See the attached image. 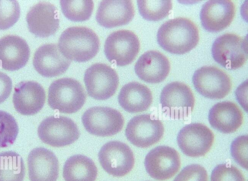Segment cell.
I'll list each match as a JSON object with an SVG mask.
<instances>
[{
    "mask_svg": "<svg viewBox=\"0 0 248 181\" xmlns=\"http://www.w3.org/2000/svg\"><path fill=\"white\" fill-rule=\"evenodd\" d=\"M157 40L165 50L172 54H183L198 44L199 30L190 19L176 17L166 21L160 27Z\"/></svg>",
    "mask_w": 248,
    "mask_h": 181,
    "instance_id": "1",
    "label": "cell"
},
{
    "mask_svg": "<svg viewBox=\"0 0 248 181\" xmlns=\"http://www.w3.org/2000/svg\"><path fill=\"white\" fill-rule=\"evenodd\" d=\"M62 54L78 62L93 58L99 49L100 41L95 32L86 27H71L61 34L58 45Z\"/></svg>",
    "mask_w": 248,
    "mask_h": 181,
    "instance_id": "2",
    "label": "cell"
},
{
    "mask_svg": "<svg viewBox=\"0 0 248 181\" xmlns=\"http://www.w3.org/2000/svg\"><path fill=\"white\" fill-rule=\"evenodd\" d=\"M86 94L82 85L77 80L63 77L54 81L48 91L49 106L60 112L76 113L83 106Z\"/></svg>",
    "mask_w": 248,
    "mask_h": 181,
    "instance_id": "3",
    "label": "cell"
},
{
    "mask_svg": "<svg viewBox=\"0 0 248 181\" xmlns=\"http://www.w3.org/2000/svg\"><path fill=\"white\" fill-rule=\"evenodd\" d=\"M41 141L54 147L70 145L79 137L80 132L76 123L69 118L51 116L41 121L38 128Z\"/></svg>",
    "mask_w": 248,
    "mask_h": 181,
    "instance_id": "4",
    "label": "cell"
},
{
    "mask_svg": "<svg viewBox=\"0 0 248 181\" xmlns=\"http://www.w3.org/2000/svg\"><path fill=\"white\" fill-rule=\"evenodd\" d=\"M212 54L214 60L222 66L237 69L248 59L247 39L235 34H223L213 43Z\"/></svg>",
    "mask_w": 248,
    "mask_h": 181,
    "instance_id": "5",
    "label": "cell"
},
{
    "mask_svg": "<svg viewBox=\"0 0 248 181\" xmlns=\"http://www.w3.org/2000/svg\"><path fill=\"white\" fill-rule=\"evenodd\" d=\"M160 102L162 111L167 116L173 119H184L192 112L195 98L186 84L175 81L163 88Z\"/></svg>",
    "mask_w": 248,
    "mask_h": 181,
    "instance_id": "6",
    "label": "cell"
},
{
    "mask_svg": "<svg viewBox=\"0 0 248 181\" xmlns=\"http://www.w3.org/2000/svg\"><path fill=\"white\" fill-rule=\"evenodd\" d=\"M82 122L89 133L99 136H109L120 132L124 121L117 110L105 106L88 109L82 116Z\"/></svg>",
    "mask_w": 248,
    "mask_h": 181,
    "instance_id": "7",
    "label": "cell"
},
{
    "mask_svg": "<svg viewBox=\"0 0 248 181\" xmlns=\"http://www.w3.org/2000/svg\"><path fill=\"white\" fill-rule=\"evenodd\" d=\"M140 48L138 36L132 31L122 30L112 32L106 40L104 52L107 59L117 65L131 63Z\"/></svg>",
    "mask_w": 248,
    "mask_h": 181,
    "instance_id": "8",
    "label": "cell"
},
{
    "mask_svg": "<svg viewBox=\"0 0 248 181\" xmlns=\"http://www.w3.org/2000/svg\"><path fill=\"white\" fill-rule=\"evenodd\" d=\"M84 81L88 95L98 100L111 97L119 85V77L114 69L101 63L93 64L86 70Z\"/></svg>",
    "mask_w": 248,
    "mask_h": 181,
    "instance_id": "9",
    "label": "cell"
},
{
    "mask_svg": "<svg viewBox=\"0 0 248 181\" xmlns=\"http://www.w3.org/2000/svg\"><path fill=\"white\" fill-rule=\"evenodd\" d=\"M164 132L162 122L151 114H142L133 117L128 122L125 136L136 147L146 148L157 143Z\"/></svg>",
    "mask_w": 248,
    "mask_h": 181,
    "instance_id": "10",
    "label": "cell"
},
{
    "mask_svg": "<svg viewBox=\"0 0 248 181\" xmlns=\"http://www.w3.org/2000/svg\"><path fill=\"white\" fill-rule=\"evenodd\" d=\"M98 159L104 170L114 177L127 174L135 164L130 148L119 141H110L104 144L98 153Z\"/></svg>",
    "mask_w": 248,
    "mask_h": 181,
    "instance_id": "11",
    "label": "cell"
},
{
    "mask_svg": "<svg viewBox=\"0 0 248 181\" xmlns=\"http://www.w3.org/2000/svg\"><path fill=\"white\" fill-rule=\"evenodd\" d=\"M196 90L205 97L219 99L230 91L232 83L229 76L213 66H204L197 69L192 77Z\"/></svg>",
    "mask_w": 248,
    "mask_h": 181,
    "instance_id": "12",
    "label": "cell"
},
{
    "mask_svg": "<svg viewBox=\"0 0 248 181\" xmlns=\"http://www.w3.org/2000/svg\"><path fill=\"white\" fill-rule=\"evenodd\" d=\"M214 140L212 131L200 123H192L183 127L178 133V146L186 155L198 157L205 155Z\"/></svg>",
    "mask_w": 248,
    "mask_h": 181,
    "instance_id": "13",
    "label": "cell"
},
{
    "mask_svg": "<svg viewBox=\"0 0 248 181\" xmlns=\"http://www.w3.org/2000/svg\"><path fill=\"white\" fill-rule=\"evenodd\" d=\"M144 166L147 172L153 178L159 181L168 180L179 170L180 158L178 152L167 146H159L146 155Z\"/></svg>",
    "mask_w": 248,
    "mask_h": 181,
    "instance_id": "14",
    "label": "cell"
},
{
    "mask_svg": "<svg viewBox=\"0 0 248 181\" xmlns=\"http://www.w3.org/2000/svg\"><path fill=\"white\" fill-rule=\"evenodd\" d=\"M26 21L31 33L38 37H48L54 34L59 28L58 9L49 2H40L29 11Z\"/></svg>",
    "mask_w": 248,
    "mask_h": 181,
    "instance_id": "15",
    "label": "cell"
},
{
    "mask_svg": "<svg viewBox=\"0 0 248 181\" xmlns=\"http://www.w3.org/2000/svg\"><path fill=\"white\" fill-rule=\"evenodd\" d=\"M235 12V5L231 0H208L200 12L202 25L208 31H220L230 25Z\"/></svg>",
    "mask_w": 248,
    "mask_h": 181,
    "instance_id": "16",
    "label": "cell"
},
{
    "mask_svg": "<svg viewBox=\"0 0 248 181\" xmlns=\"http://www.w3.org/2000/svg\"><path fill=\"white\" fill-rule=\"evenodd\" d=\"M45 100V91L37 82L22 81L15 87L13 105L16 111L22 115L37 113L44 106Z\"/></svg>",
    "mask_w": 248,
    "mask_h": 181,
    "instance_id": "17",
    "label": "cell"
},
{
    "mask_svg": "<svg viewBox=\"0 0 248 181\" xmlns=\"http://www.w3.org/2000/svg\"><path fill=\"white\" fill-rule=\"evenodd\" d=\"M70 64L71 60L62 54L55 44L40 46L35 51L33 58V65L36 71L46 77L63 74Z\"/></svg>",
    "mask_w": 248,
    "mask_h": 181,
    "instance_id": "18",
    "label": "cell"
},
{
    "mask_svg": "<svg viewBox=\"0 0 248 181\" xmlns=\"http://www.w3.org/2000/svg\"><path fill=\"white\" fill-rule=\"evenodd\" d=\"M31 181H56L59 176V161L55 154L43 147L33 149L28 157Z\"/></svg>",
    "mask_w": 248,
    "mask_h": 181,
    "instance_id": "19",
    "label": "cell"
},
{
    "mask_svg": "<svg viewBox=\"0 0 248 181\" xmlns=\"http://www.w3.org/2000/svg\"><path fill=\"white\" fill-rule=\"evenodd\" d=\"M134 14L130 0H103L97 9L96 20L100 25L111 28L128 24Z\"/></svg>",
    "mask_w": 248,
    "mask_h": 181,
    "instance_id": "20",
    "label": "cell"
},
{
    "mask_svg": "<svg viewBox=\"0 0 248 181\" xmlns=\"http://www.w3.org/2000/svg\"><path fill=\"white\" fill-rule=\"evenodd\" d=\"M170 69L168 58L161 52L149 50L144 53L135 65V71L143 81L158 83L164 80Z\"/></svg>",
    "mask_w": 248,
    "mask_h": 181,
    "instance_id": "21",
    "label": "cell"
},
{
    "mask_svg": "<svg viewBox=\"0 0 248 181\" xmlns=\"http://www.w3.org/2000/svg\"><path fill=\"white\" fill-rule=\"evenodd\" d=\"M29 46L23 38L8 35L0 39V67L8 71L23 68L30 58Z\"/></svg>",
    "mask_w": 248,
    "mask_h": 181,
    "instance_id": "22",
    "label": "cell"
},
{
    "mask_svg": "<svg viewBox=\"0 0 248 181\" xmlns=\"http://www.w3.org/2000/svg\"><path fill=\"white\" fill-rule=\"evenodd\" d=\"M208 120L211 126L218 131L230 134L236 131L243 120L242 112L234 103L223 101L214 105L209 110Z\"/></svg>",
    "mask_w": 248,
    "mask_h": 181,
    "instance_id": "23",
    "label": "cell"
},
{
    "mask_svg": "<svg viewBox=\"0 0 248 181\" xmlns=\"http://www.w3.org/2000/svg\"><path fill=\"white\" fill-rule=\"evenodd\" d=\"M152 100L151 90L138 82H131L124 85L118 95V102L121 106L132 113L147 110L151 106Z\"/></svg>",
    "mask_w": 248,
    "mask_h": 181,
    "instance_id": "24",
    "label": "cell"
},
{
    "mask_svg": "<svg viewBox=\"0 0 248 181\" xmlns=\"http://www.w3.org/2000/svg\"><path fill=\"white\" fill-rule=\"evenodd\" d=\"M97 176L95 163L85 155H73L64 163L63 177L65 181H95Z\"/></svg>",
    "mask_w": 248,
    "mask_h": 181,
    "instance_id": "25",
    "label": "cell"
},
{
    "mask_svg": "<svg viewBox=\"0 0 248 181\" xmlns=\"http://www.w3.org/2000/svg\"><path fill=\"white\" fill-rule=\"evenodd\" d=\"M25 167L23 159L13 151L0 153V181H23Z\"/></svg>",
    "mask_w": 248,
    "mask_h": 181,
    "instance_id": "26",
    "label": "cell"
},
{
    "mask_svg": "<svg viewBox=\"0 0 248 181\" xmlns=\"http://www.w3.org/2000/svg\"><path fill=\"white\" fill-rule=\"evenodd\" d=\"M60 5L64 16L74 22L89 19L94 6L92 0H61Z\"/></svg>",
    "mask_w": 248,
    "mask_h": 181,
    "instance_id": "27",
    "label": "cell"
},
{
    "mask_svg": "<svg viewBox=\"0 0 248 181\" xmlns=\"http://www.w3.org/2000/svg\"><path fill=\"white\" fill-rule=\"evenodd\" d=\"M138 9L143 18L158 21L166 17L172 7L170 0H138Z\"/></svg>",
    "mask_w": 248,
    "mask_h": 181,
    "instance_id": "28",
    "label": "cell"
},
{
    "mask_svg": "<svg viewBox=\"0 0 248 181\" xmlns=\"http://www.w3.org/2000/svg\"><path fill=\"white\" fill-rule=\"evenodd\" d=\"M18 130L14 117L7 112L0 110V148H6L13 144Z\"/></svg>",
    "mask_w": 248,
    "mask_h": 181,
    "instance_id": "29",
    "label": "cell"
},
{
    "mask_svg": "<svg viewBox=\"0 0 248 181\" xmlns=\"http://www.w3.org/2000/svg\"><path fill=\"white\" fill-rule=\"evenodd\" d=\"M20 7L16 0H0V30L13 26L20 16Z\"/></svg>",
    "mask_w": 248,
    "mask_h": 181,
    "instance_id": "30",
    "label": "cell"
},
{
    "mask_svg": "<svg viewBox=\"0 0 248 181\" xmlns=\"http://www.w3.org/2000/svg\"><path fill=\"white\" fill-rule=\"evenodd\" d=\"M211 181H245L242 173L235 166L221 164L212 172Z\"/></svg>",
    "mask_w": 248,
    "mask_h": 181,
    "instance_id": "31",
    "label": "cell"
},
{
    "mask_svg": "<svg viewBox=\"0 0 248 181\" xmlns=\"http://www.w3.org/2000/svg\"><path fill=\"white\" fill-rule=\"evenodd\" d=\"M248 135L236 137L231 145V152L234 160L243 168L248 169Z\"/></svg>",
    "mask_w": 248,
    "mask_h": 181,
    "instance_id": "32",
    "label": "cell"
},
{
    "mask_svg": "<svg viewBox=\"0 0 248 181\" xmlns=\"http://www.w3.org/2000/svg\"><path fill=\"white\" fill-rule=\"evenodd\" d=\"M173 181H208L205 169L198 164H191L185 167Z\"/></svg>",
    "mask_w": 248,
    "mask_h": 181,
    "instance_id": "33",
    "label": "cell"
},
{
    "mask_svg": "<svg viewBox=\"0 0 248 181\" xmlns=\"http://www.w3.org/2000/svg\"><path fill=\"white\" fill-rule=\"evenodd\" d=\"M12 81L6 74L0 72V104L10 96L12 91Z\"/></svg>",
    "mask_w": 248,
    "mask_h": 181,
    "instance_id": "34",
    "label": "cell"
}]
</instances>
